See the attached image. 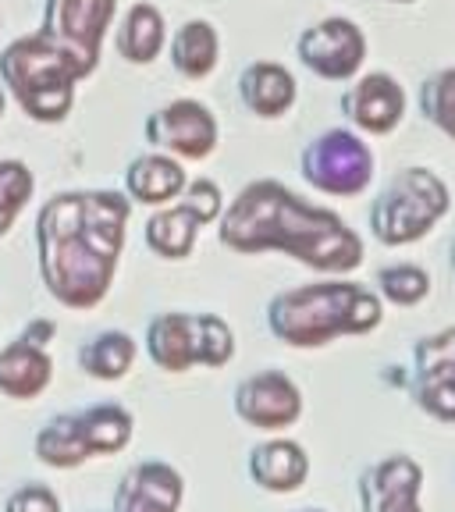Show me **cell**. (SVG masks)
<instances>
[{
	"label": "cell",
	"mask_w": 455,
	"mask_h": 512,
	"mask_svg": "<svg viewBox=\"0 0 455 512\" xmlns=\"http://www.w3.org/2000/svg\"><path fill=\"white\" fill-rule=\"evenodd\" d=\"M445 207L448 189L438 182V175L424 168H409L377 196L374 210H370V228L388 246H402V242H413L431 232Z\"/></svg>",
	"instance_id": "obj_5"
},
{
	"label": "cell",
	"mask_w": 455,
	"mask_h": 512,
	"mask_svg": "<svg viewBox=\"0 0 455 512\" xmlns=\"http://www.w3.org/2000/svg\"><path fill=\"white\" fill-rule=\"evenodd\" d=\"M306 470H310V463L296 441H271V445L256 448L249 459V473L267 491H296Z\"/></svg>",
	"instance_id": "obj_19"
},
{
	"label": "cell",
	"mask_w": 455,
	"mask_h": 512,
	"mask_svg": "<svg viewBox=\"0 0 455 512\" xmlns=\"http://www.w3.org/2000/svg\"><path fill=\"white\" fill-rule=\"evenodd\" d=\"M374 157L360 136L331 128L303 150V178L331 196H356L370 185Z\"/></svg>",
	"instance_id": "obj_7"
},
{
	"label": "cell",
	"mask_w": 455,
	"mask_h": 512,
	"mask_svg": "<svg viewBox=\"0 0 455 512\" xmlns=\"http://www.w3.org/2000/svg\"><path fill=\"white\" fill-rule=\"evenodd\" d=\"M128 200L118 192H61L36 217L40 274L47 292L72 310L107 296L125 242Z\"/></svg>",
	"instance_id": "obj_1"
},
{
	"label": "cell",
	"mask_w": 455,
	"mask_h": 512,
	"mask_svg": "<svg viewBox=\"0 0 455 512\" xmlns=\"http://www.w3.org/2000/svg\"><path fill=\"white\" fill-rule=\"evenodd\" d=\"M239 93H242V104L253 114H260V118H278V114H285L288 107L296 104V79H292L281 64L256 61L242 72Z\"/></svg>",
	"instance_id": "obj_17"
},
{
	"label": "cell",
	"mask_w": 455,
	"mask_h": 512,
	"mask_svg": "<svg viewBox=\"0 0 455 512\" xmlns=\"http://www.w3.org/2000/svg\"><path fill=\"white\" fill-rule=\"evenodd\" d=\"M200 224H207L203 221V214L185 200L182 207L160 210V214L150 217V224H146V242H150L153 253L171 256V260H182V256H189Z\"/></svg>",
	"instance_id": "obj_20"
},
{
	"label": "cell",
	"mask_w": 455,
	"mask_h": 512,
	"mask_svg": "<svg viewBox=\"0 0 455 512\" xmlns=\"http://www.w3.org/2000/svg\"><path fill=\"white\" fill-rule=\"evenodd\" d=\"M182 477L168 463H143L128 470L114 495V512H178Z\"/></svg>",
	"instance_id": "obj_13"
},
{
	"label": "cell",
	"mask_w": 455,
	"mask_h": 512,
	"mask_svg": "<svg viewBox=\"0 0 455 512\" xmlns=\"http://www.w3.org/2000/svg\"><path fill=\"white\" fill-rule=\"evenodd\" d=\"M377 285H381V292L392 299V303L409 306L427 296L431 281H427V274L420 271V267H384V271L377 274Z\"/></svg>",
	"instance_id": "obj_27"
},
{
	"label": "cell",
	"mask_w": 455,
	"mask_h": 512,
	"mask_svg": "<svg viewBox=\"0 0 455 512\" xmlns=\"http://www.w3.org/2000/svg\"><path fill=\"white\" fill-rule=\"evenodd\" d=\"M381 320L374 292L352 281L303 285L271 299L267 324L288 345H324L335 335H356Z\"/></svg>",
	"instance_id": "obj_3"
},
{
	"label": "cell",
	"mask_w": 455,
	"mask_h": 512,
	"mask_svg": "<svg viewBox=\"0 0 455 512\" xmlns=\"http://www.w3.org/2000/svg\"><path fill=\"white\" fill-rule=\"evenodd\" d=\"M32 189H36V178L22 160H0V235L11 232V224L29 203Z\"/></svg>",
	"instance_id": "obj_26"
},
{
	"label": "cell",
	"mask_w": 455,
	"mask_h": 512,
	"mask_svg": "<svg viewBox=\"0 0 455 512\" xmlns=\"http://www.w3.org/2000/svg\"><path fill=\"white\" fill-rule=\"evenodd\" d=\"M342 111L367 132H392L399 125L402 111H406V96H402V86L392 75L374 72L345 89Z\"/></svg>",
	"instance_id": "obj_12"
},
{
	"label": "cell",
	"mask_w": 455,
	"mask_h": 512,
	"mask_svg": "<svg viewBox=\"0 0 455 512\" xmlns=\"http://www.w3.org/2000/svg\"><path fill=\"white\" fill-rule=\"evenodd\" d=\"M420 470L413 459L399 456L381 463L363 484V509L367 512H420L416 509Z\"/></svg>",
	"instance_id": "obj_15"
},
{
	"label": "cell",
	"mask_w": 455,
	"mask_h": 512,
	"mask_svg": "<svg viewBox=\"0 0 455 512\" xmlns=\"http://www.w3.org/2000/svg\"><path fill=\"white\" fill-rule=\"evenodd\" d=\"M36 456H40V463L57 466V470H72V466L86 463L93 452H89L86 434H82L79 413L50 420V424L36 434Z\"/></svg>",
	"instance_id": "obj_21"
},
{
	"label": "cell",
	"mask_w": 455,
	"mask_h": 512,
	"mask_svg": "<svg viewBox=\"0 0 455 512\" xmlns=\"http://www.w3.org/2000/svg\"><path fill=\"white\" fill-rule=\"evenodd\" d=\"M50 335H54V324H50V320H36V324H32V328L25 331L22 338H25V342H32V345H40V349H43Z\"/></svg>",
	"instance_id": "obj_30"
},
{
	"label": "cell",
	"mask_w": 455,
	"mask_h": 512,
	"mask_svg": "<svg viewBox=\"0 0 455 512\" xmlns=\"http://www.w3.org/2000/svg\"><path fill=\"white\" fill-rule=\"evenodd\" d=\"M367 40L349 18H328L299 36V57L320 79H349L360 72Z\"/></svg>",
	"instance_id": "obj_9"
},
{
	"label": "cell",
	"mask_w": 455,
	"mask_h": 512,
	"mask_svg": "<svg viewBox=\"0 0 455 512\" xmlns=\"http://www.w3.org/2000/svg\"><path fill=\"white\" fill-rule=\"evenodd\" d=\"M114 8L118 0H47L40 32L89 75L100 57V43L111 29Z\"/></svg>",
	"instance_id": "obj_8"
},
{
	"label": "cell",
	"mask_w": 455,
	"mask_h": 512,
	"mask_svg": "<svg viewBox=\"0 0 455 512\" xmlns=\"http://www.w3.org/2000/svg\"><path fill=\"white\" fill-rule=\"evenodd\" d=\"M0 118H4V93H0Z\"/></svg>",
	"instance_id": "obj_31"
},
{
	"label": "cell",
	"mask_w": 455,
	"mask_h": 512,
	"mask_svg": "<svg viewBox=\"0 0 455 512\" xmlns=\"http://www.w3.org/2000/svg\"><path fill=\"white\" fill-rule=\"evenodd\" d=\"M221 242L235 253L281 249L320 271H352L363 242L331 210L310 207L278 182H253L239 192L221 221Z\"/></svg>",
	"instance_id": "obj_2"
},
{
	"label": "cell",
	"mask_w": 455,
	"mask_h": 512,
	"mask_svg": "<svg viewBox=\"0 0 455 512\" xmlns=\"http://www.w3.org/2000/svg\"><path fill=\"white\" fill-rule=\"evenodd\" d=\"M164 47V18L150 4H136L128 11L118 32V54L132 64H150Z\"/></svg>",
	"instance_id": "obj_22"
},
{
	"label": "cell",
	"mask_w": 455,
	"mask_h": 512,
	"mask_svg": "<svg viewBox=\"0 0 455 512\" xmlns=\"http://www.w3.org/2000/svg\"><path fill=\"white\" fill-rule=\"evenodd\" d=\"M4 512H61V502L43 484H25L4 502Z\"/></svg>",
	"instance_id": "obj_29"
},
{
	"label": "cell",
	"mask_w": 455,
	"mask_h": 512,
	"mask_svg": "<svg viewBox=\"0 0 455 512\" xmlns=\"http://www.w3.org/2000/svg\"><path fill=\"white\" fill-rule=\"evenodd\" d=\"M235 409L246 424L260 427V431H281V427L296 424L303 399H299V388L288 381L278 370H267V374L246 377L235 392Z\"/></svg>",
	"instance_id": "obj_11"
},
{
	"label": "cell",
	"mask_w": 455,
	"mask_h": 512,
	"mask_svg": "<svg viewBox=\"0 0 455 512\" xmlns=\"http://www.w3.org/2000/svg\"><path fill=\"white\" fill-rule=\"evenodd\" d=\"M146 139L160 150H171L178 157L200 160L214 150L217 143V121L196 100H175V104L160 107L150 121H146Z\"/></svg>",
	"instance_id": "obj_10"
},
{
	"label": "cell",
	"mask_w": 455,
	"mask_h": 512,
	"mask_svg": "<svg viewBox=\"0 0 455 512\" xmlns=\"http://www.w3.org/2000/svg\"><path fill=\"white\" fill-rule=\"evenodd\" d=\"M420 360V402L438 416H455V328L416 349Z\"/></svg>",
	"instance_id": "obj_14"
},
{
	"label": "cell",
	"mask_w": 455,
	"mask_h": 512,
	"mask_svg": "<svg viewBox=\"0 0 455 512\" xmlns=\"http://www.w3.org/2000/svg\"><path fill=\"white\" fill-rule=\"evenodd\" d=\"M128 192L136 196L139 203H168L175 200L178 192L185 189V171L178 160L171 157H160V153H150V157H139L128 164V175H125Z\"/></svg>",
	"instance_id": "obj_18"
},
{
	"label": "cell",
	"mask_w": 455,
	"mask_h": 512,
	"mask_svg": "<svg viewBox=\"0 0 455 512\" xmlns=\"http://www.w3.org/2000/svg\"><path fill=\"white\" fill-rule=\"evenodd\" d=\"M136 360V345L125 331H104L96 335L93 342H86L79 349V363L89 377H100V381H114V377H125L128 367Z\"/></svg>",
	"instance_id": "obj_24"
},
{
	"label": "cell",
	"mask_w": 455,
	"mask_h": 512,
	"mask_svg": "<svg viewBox=\"0 0 455 512\" xmlns=\"http://www.w3.org/2000/svg\"><path fill=\"white\" fill-rule=\"evenodd\" d=\"M50 377H54V363L40 345L18 338L0 352V392L8 399H36L47 392Z\"/></svg>",
	"instance_id": "obj_16"
},
{
	"label": "cell",
	"mask_w": 455,
	"mask_h": 512,
	"mask_svg": "<svg viewBox=\"0 0 455 512\" xmlns=\"http://www.w3.org/2000/svg\"><path fill=\"white\" fill-rule=\"evenodd\" d=\"M146 349H150L157 367L182 374L192 363H207V367L228 363L235 352V335L224 320L207 317V313L203 317H196V313H164L146 331Z\"/></svg>",
	"instance_id": "obj_6"
},
{
	"label": "cell",
	"mask_w": 455,
	"mask_h": 512,
	"mask_svg": "<svg viewBox=\"0 0 455 512\" xmlns=\"http://www.w3.org/2000/svg\"><path fill=\"white\" fill-rule=\"evenodd\" d=\"M82 434H86V445L93 456H107V452H118L132 438V416L121 406H93L86 413H79Z\"/></svg>",
	"instance_id": "obj_25"
},
{
	"label": "cell",
	"mask_w": 455,
	"mask_h": 512,
	"mask_svg": "<svg viewBox=\"0 0 455 512\" xmlns=\"http://www.w3.org/2000/svg\"><path fill=\"white\" fill-rule=\"evenodd\" d=\"M420 104L431 121H438L448 136L455 139V72H441L438 79H431L420 93Z\"/></svg>",
	"instance_id": "obj_28"
},
{
	"label": "cell",
	"mask_w": 455,
	"mask_h": 512,
	"mask_svg": "<svg viewBox=\"0 0 455 512\" xmlns=\"http://www.w3.org/2000/svg\"><path fill=\"white\" fill-rule=\"evenodd\" d=\"M171 61L185 79H203L217 64V32L210 22H185L171 40Z\"/></svg>",
	"instance_id": "obj_23"
},
{
	"label": "cell",
	"mask_w": 455,
	"mask_h": 512,
	"mask_svg": "<svg viewBox=\"0 0 455 512\" xmlns=\"http://www.w3.org/2000/svg\"><path fill=\"white\" fill-rule=\"evenodd\" d=\"M0 79L29 118L61 121L72 111L75 82L86 79V72L54 40L32 32L0 54Z\"/></svg>",
	"instance_id": "obj_4"
}]
</instances>
